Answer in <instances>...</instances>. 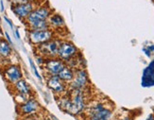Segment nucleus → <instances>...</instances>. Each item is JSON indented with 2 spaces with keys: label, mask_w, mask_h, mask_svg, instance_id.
Instances as JSON below:
<instances>
[{
  "label": "nucleus",
  "mask_w": 154,
  "mask_h": 120,
  "mask_svg": "<svg viewBox=\"0 0 154 120\" xmlns=\"http://www.w3.org/2000/svg\"><path fill=\"white\" fill-rule=\"evenodd\" d=\"M53 11H53V9L50 7L48 2L44 1L43 3L39 4L36 8L29 13V15L26 18L24 22L26 26H29L34 23L48 20V18L53 13Z\"/></svg>",
  "instance_id": "obj_1"
},
{
  "label": "nucleus",
  "mask_w": 154,
  "mask_h": 120,
  "mask_svg": "<svg viewBox=\"0 0 154 120\" xmlns=\"http://www.w3.org/2000/svg\"><path fill=\"white\" fill-rule=\"evenodd\" d=\"M70 107L68 114L77 115L85 109V95L84 90H69Z\"/></svg>",
  "instance_id": "obj_2"
},
{
  "label": "nucleus",
  "mask_w": 154,
  "mask_h": 120,
  "mask_svg": "<svg viewBox=\"0 0 154 120\" xmlns=\"http://www.w3.org/2000/svg\"><path fill=\"white\" fill-rule=\"evenodd\" d=\"M61 42V40L55 37L48 42L35 46V50L39 56H42L45 59L54 58L58 55V50Z\"/></svg>",
  "instance_id": "obj_3"
},
{
  "label": "nucleus",
  "mask_w": 154,
  "mask_h": 120,
  "mask_svg": "<svg viewBox=\"0 0 154 120\" xmlns=\"http://www.w3.org/2000/svg\"><path fill=\"white\" fill-rule=\"evenodd\" d=\"M2 76L6 82L11 85L23 78L21 66L17 63H7L2 67Z\"/></svg>",
  "instance_id": "obj_4"
},
{
  "label": "nucleus",
  "mask_w": 154,
  "mask_h": 120,
  "mask_svg": "<svg viewBox=\"0 0 154 120\" xmlns=\"http://www.w3.org/2000/svg\"><path fill=\"white\" fill-rule=\"evenodd\" d=\"M28 38L33 45H40L55 38V30L51 29L43 30H28Z\"/></svg>",
  "instance_id": "obj_5"
},
{
  "label": "nucleus",
  "mask_w": 154,
  "mask_h": 120,
  "mask_svg": "<svg viewBox=\"0 0 154 120\" xmlns=\"http://www.w3.org/2000/svg\"><path fill=\"white\" fill-rule=\"evenodd\" d=\"M43 70L45 71L46 76H58L64 67H65V63L63 60L59 59L58 57L54 58H48L45 59L44 63L42 64Z\"/></svg>",
  "instance_id": "obj_6"
},
{
  "label": "nucleus",
  "mask_w": 154,
  "mask_h": 120,
  "mask_svg": "<svg viewBox=\"0 0 154 120\" xmlns=\"http://www.w3.org/2000/svg\"><path fill=\"white\" fill-rule=\"evenodd\" d=\"M89 82L88 74L84 68L75 69L74 78L72 82L68 83L69 90H84Z\"/></svg>",
  "instance_id": "obj_7"
},
{
  "label": "nucleus",
  "mask_w": 154,
  "mask_h": 120,
  "mask_svg": "<svg viewBox=\"0 0 154 120\" xmlns=\"http://www.w3.org/2000/svg\"><path fill=\"white\" fill-rule=\"evenodd\" d=\"M111 116L112 111L102 103H97L88 109V120H109Z\"/></svg>",
  "instance_id": "obj_8"
},
{
  "label": "nucleus",
  "mask_w": 154,
  "mask_h": 120,
  "mask_svg": "<svg viewBox=\"0 0 154 120\" xmlns=\"http://www.w3.org/2000/svg\"><path fill=\"white\" fill-rule=\"evenodd\" d=\"M43 2H28V3L11 5V11L14 13L15 16H17L20 20H22V21H25L26 18L29 15V13L34 10L39 4H41Z\"/></svg>",
  "instance_id": "obj_9"
},
{
  "label": "nucleus",
  "mask_w": 154,
  "mask_h": 120,
  "mask_svg": "<svg viewBox=\"0 0 154 120\" xmlns=\"http://www.w3.org/2000/svg\"><path fill=\"white\" fill-rule=\"evenodd\" d=\"M79 54V49L77 46L70 41H62L61 45L59 46L58 55L59 59L63 60V62L68 61V60L76 57Z\"/></svg>",
  "instance_id": "obj_10"
},
{
  "label": "nucleus",
  "mask_w": 154,
  "mask_h": 120,
  "mask_svg": "<svg viewBox=\"0 0 154 120\" xmlns=\"http://www.w3.org/2000/svg\"><path fill=\"white\" fill-rule=\"evenodd\" d=\"M41 110V106L34 97H29L28 100L18 105V112L21 116H29L36 115Z\"/></svg>",
  "instance_id": "obj_11"
},
{
  "label": "nucleus",
  "mask_w": 154,
  "mask_h": 120,
  "mask_svg": "<svg viewBox=\"0 0 154 120\" xmlns=\"http://www.w3.org/2000/svg\"><path fill=\"white\" fill-rule=\"evenodd\" d=\"M46 84L48 88L58 96H62L68 91V84L63 82L59 76H48L46 78Z\"/></svg>",
  "instance_id": "obj_12"
},
{
  "label": "nucleus",
  "mask_w": 154,
  "mask_h": 120,
  "mask_svg": "<svg viewBox=\"0 0 154 120\" xmlns=\"http://www.w3.org/2000/svg\"><path fill=\"white\" fill-rule=\"evenodd\" d=\"M11 90L13 92V94L23 95L28 97H32L33 95V91L30 87V85L24 78H21L15 83L11 84Z\"/></svg>",
  "instance_id": "obj_13"
},
{
  "label": "nucleus",
  "mask_w": 154,
  "mask_h": 120,
  "mask_svg": "<svg viewBox=\"0 0 154 120\" xmlns=\"http://www.w3.org/2000/svg\"><path fill=\"white\" fill-rule=\"evenodd\" d=\"M48 22L50 25V29L53 30H58V29H65V22L63 16L59 13L53 11V13L48 18Z\"/></svg>",
  "instance_id": "obj_14"
},
{
  "label": "nucleus",
  "mask_w": 154,
  "mask_h": 120,
  "mask_svg": "<svg viewBox=\"0 0 154 120\" xmlns=\"http://www.w3.org/2000/svg\"><path fill=\"white\" fill-rule=\"evenodd\" d=\"M12 55L11 45L6 39L0 40V60H8Z\"/></svg>",
  "instance_id": "obj_15"
},
{
  "label": "nucleus",
  "mask_w": 154,
  "mask_h": 120,
  "mask_svg": "<svg viewBox=\"0 0 154 120\" xmlns=\"http://www.w3.org/2000/svg\"><path fill=\"white\" fill-rule=\"evenodd\" d=\"M74 74H75L74 69L68 67V66H65V67L60 72V74L58 76L63 82H64L65 83L68 84L72 82V79L74 78Z\"/></svg>",
  "instance_id": "obj_16"
},
{
  "label": "nucleus",
  "mask_w": 154,
  "mask_h": 120,
  "mask_svg": "<svg viewBox=\"0 0 154 120\" xmlns=\"http://www.w3.org/2000/svg\"><path fill=\"white\" fill-rule=\"evenodd\" d=\"M28 28V30H43V29H50V25L48 20H45V21H40L37 23L32 24Z\"/></svg>",
  "instance_id": "obj_17"
},
{
  "label": "nucleus",
  "mask_w": 154,
  "mask_h": 120,
  "mask_svg": "<svg viewBox=\"0 0 154 120\" xmlns=\"http://www.w3.org/2000/svg\"><path fill=\"white\" fill-rule=\"evenodd\" d=\"M29 63H30V66H31V68H32V70H33V73L35 74V76L37 77V78L38 79H40L41 81L42 79V77H41V75H40V73L38 72V69H37V67L35 66V63H34V62L32 61V59H29Z\"/></svg>",
  "instance_id": "obj_18"
},
{
  "label": "nucleus",
  "mask_w": 154,
  "mask_h": 120,
  "mask_svg": "<svg viewBox=\"0 0 154 120\" xmlns=\"http://www.w3.org/2000/svg\"><path fill=\"white\" fill-rule=\"evenodd\" d=\"M11 5L21 4V3H28V2H43L42 0H9Z\"/></svg>",
  "instance_id": "obj_19"
},
{
  "label": "nucleus",
  "mask_w": 154,
  "mask_h": 120,
  "mask_svg": "<svg viewBox=\"0 0 154 120\" xmlns=\"http://www.w3.org/2000/svg\"><path fill=\"white\" fill-rule=\"evenodd\" d=\"M4 20L7 22V24H8V25L10 26V28H11V29H13V24H12V21H11V20L8 16H7V15H4Z\"/></svg>",
  "instance_id": "obj_20"
},
{
  "label": "nucleus",
  "mask_w": 154,
  "mask_h": 120,
  "mask_svg": "<svg viewBox=\"0 0 154 120\" xmlns=\"http://www.w3.org/2000/svg\"><path fill=\"white\" fill-rule=\"evenodd\" d=\"M4 35H5V37H6V40L7 41H8L11 45H12V41H11V36H10V34L7 31H5L4 32Z\"/></svg>",
  "instance_id": "obj_21"
},
{
  "label": "nucleus",
  "mask_w": 154,
  "mask_h": 120,
  "mask_svg": "<svg viewBox=\"0 0 154 120\" xmlns=\"http://www.w3.org/2000/svg\"><path fill=\"white\" fill-rule=\"evenodd\" d=\"M0 11L2 12L5 11V7H4V1L3 0H0Z\"/></svg>",
  "instance_id": "obj_22"
},
{
  "label": "nucleus",
  "mask_w": 154,
  "mask_h": 120,
  "mask_svg": "<svg viewBox=\"0 0 154 120\" xmlns=\"http://www.w3.org/2000/svg\"><path fill=\"white\" fill-rule=\"evenodd\" d=\"M14 34H15L16 38H17L18 40H20V33H19V29H14Z\"/></svg>",
  "instance_id": "obj_23"
},
{
  "label": "nucleus",
  "mask_w": 154,
  "mask_h": 120,
  "mask_svg": "<svg viewBox=\"0 0 154 120\" xmlns=\"http://www.w3.org/2000/svg\"><path fill=\"white\" fill-rule=\"evenodd\" d=\"M4 38V31L1 28V26H0V40H2Z\"/></svg>",
  "instance_id": "obj_24"
},
{
  "label": "nucleus",
  "mask_w": 154,
  "mask_h": 120,
  "mask_svg": "<svg viewBox=\"0 0 154 120\" xmlns=\"http://www.w3.org/2000/svg\"><path fill=\"white\" fill-rule=\"evenodd\" d=\"M148 120H154L153 115H149V118H148Z\"/></svg>",
  "instance_id": "obj_25"
},
{
  "label": "nucleus",
  "mask_w": 154,
  "mask_h": 120,
  "mask_svg": "<svg viewBox=\"0 0 154 120\" xmlns=\"http://www.w3.org/2000/svg\"><path fill=\"white\" fill-rule=\"evenodd\" d=\"M24 120H29V119H26V117H24Z\"/></svg>",
  "instance_id": "obj_26"
},
{
  "label": "nucleus",
  "mask_w": 154,
  "mask_h": 120,
  "mask_svg": "<svg viewBox=\"0 0 154 120\" xmlns=\"http://www.w3.org/2000/svg\"><path fill=\"white\" fill-rule=\"evenodd\" d=\"M0 20H1V17H0Z\"/></svg>",
  "instance_id": "obj_27"
}]
</instances>
